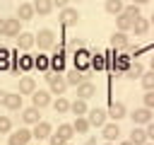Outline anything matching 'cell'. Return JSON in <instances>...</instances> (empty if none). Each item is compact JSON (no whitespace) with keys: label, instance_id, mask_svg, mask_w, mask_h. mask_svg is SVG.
I'll return each instance as SVG.
<instances>
[{"label":"cell","instance_id":"cell-1","mask_svg":"<svg viewBox=\"0 0 154 145\" xmlns=\"http://www.w3.org/2000/svg\"><path fill=\"white\" fill-rule=\"evenodd\" d=\"M36 44H38V48H53V44H55V34L51 31V29H41L38 34H36Z\"/></svg>","mask_w":154,"mask_h":145},{"label":"cell","instance_id":"cell-43","mask_svg":"<svg viewBox=\"0 0 154 145\" xmlns=\"http://www.w3.org/2000/svg\"><path fill=\"white\" fill-rule=\"evenodd\" d=\"M67 2L70 0H53V7H60L63 10V7H67Z\"/></svg>","mask_w":154,"mask_h":145},{"label":"cell","instance_id":"cell-38","mask_svg":"<svg viewBox=\"0 0 154 145\" xmlns=\"http://www.w3.org/2000/svg\"><path fill=\"white\" fill-rule=\"evenodd\" d=\"M123 12H125V14H130L132 19H137V17H140V5H135V2H132V5H128Z\"/></svg>","mask_w":154,"mask_h":145},{"label":"cell","instance_id":"cell-37","mask_svg":"<svg viewBox=\"0 0 154 145\" xmlns=\"http://www.w3.org/2000/svg\"><path fill=\"white\" fill-rule=\"evenodd\" d=\"M10 53H7V48H0V70H7L10 68Z\"/></svg>","mask_w":154,"mask_h":145},{"label":"cell","instance_id":"cell-18","mask_svg":"<svg viewBox=\"0 0 154 145\" xmlns=\"http://www.w3.org/2000/svg\"><path fill=\"white\" fill-rule=\"evenodd\" d=\"M36 92V80L34 77H22L19 80V94H34Z\"/></svg>","mask_w":154,"mask_h":145},{"label":"cell","instance_id":"cell-22","mask_svg":"<svg viewBox=\"0 0 154 145\" xmlns=\"http://www.w3.org/2000/svg\"><path fill=\"white\" fill-rule=\"evenodd\" d=\"M31 68H34V56H31V53H24V56H19V60H17V70L26 72V70H31Z\"/></svg>","mask_w":154,"mask_h":145},{"label":"cell","instance_id":"cell-35","mask_svg":"<svg viewBox=\"0 0 154 145\" xmlns=\"http://www.w3.org/2000/svg\"><path fill=\"white\" fill-rule=\"evenodd\" d=\"M91 68H96V70H103V68H106V56H101V53L91 56Z\"/></svg>","mask_w":154,"mask_h":145},{"label":"cell","instance_id":"cell-11","mask_svg":"<svg viewBox=\"0 0 154 145\" xmlns=\"http://www.w3.org/2000/svg\"><path fill=\"white\" fill-rule=\"evenodd\" d=\"M89 65H91V56L84 48H77V53H75V68L77 70H87Z\"/></svg>","mask_w":154,"mask_h":145},{"label":"cell","instance_id":"cell-24","mask_svg":"<svg viewBox=\"0 0 154 145\" xmlns=\"http://www.w3.org/2000/svg\"><path fill=\"white\" fill-rule=\"evenodd\" d=\"M130 143H132V145H144V143H147V130H144V128H132Z\"/></svg>","mask_w":154,"mask_h":145},{"label":"cell","instance_id":"cell-4","mask_svg":"<svg viewBox=\"0 0 154 145\" xmlns=\"http://www.w3.org/2000/svg\"><path fill=\"white\" fill-rule=\"evenodd\" d=\"M31 138H34V135H31V130H26V128H19V130H14V133L7 138V143H10V145H26Z\"/></svg>","mask_w":154,"mask_h":145},{"label":"cell","instance_id":"cell-9","mask_svg":"<svg viewBox=\"0 0 154 145\" xmlns=\"http://www.w3.org/2000/svg\"><path fill=\"white\" fill-rule=\"evenodd\" d=\"M31 104H34L36 109L48 106V104H51V92H48V89H38V92H34V94H31Z\"/></svg>","mask_w":154,"mask_h":145},{"label":"cell","instance_id":"cell-17","mask_svg":"<svg viewBox=\"0 0 154 145\" xmlns=\"http://www.w3.org/2000/svg\"><path fill=\"white\" fill-rule=\"evenodd\" d=\"M149 27H152V22H149V19H142V17H137V19L132 22V31H135L137 36H144V34L149 31Z\"/></svg>","mask_w":154,"mask_h":145},{"label":"cell","instance_id":"cell-31","mask_svg":"<svg viewBox=\"0 0 154 145\" xmlns=\"http://www.w3.org/2000/svg\"><path fill=\"white\" fill-rule=\"evenodd\" d=\"M34 68H38V70H48V68H51V58L43 56V53L34 56Z\"/></svg>","mask_w":154,"mask_h":145},{"label":"cell","instance_id":"cell-10","mask_svg":"<svg viewBox=\"0 0 154 145\" xmlns=\"http://www.w3.org/2000/svg\"><path fill=\"white\" fill-rule=\"evenodd\" d=\"M38 111H41V109H36V106L31 104L29 109H24V111H22V121H24L26 126H36V123L41 121V114H38Z\"/></svg>","mask_w":154,"mask_h":145},{"label":"cell","instance_id":"cell-49","mask_svg":"<svg viewBox=\"0 0 154 145\" xmlns=\"http://www.w3.org/2000/svg\"><path fill=\"white\" fill-rule=\"evenodd\" d=\"M120 145H132V143H130V140H128V143H120Z\"/></svg>","mask_w":154,"mask_h":145},{"label":"cell","instance_id":"cell-26","mask_svg":"<svg viewBox=\"0 0 154 145\" xmlns=\"http://www.w3.org/2000/svg\"><path fill=\"white\" fill-rule=\"evenodd\" d=\"M142 72H144V68H142V63H130V68L125 70V77L128 80H135V77H142Z\"/></svg>","mask_w":154,"mask_h":145},{"label":"cell","instance_id":"cell-27","mask_svg":"<svg viewBox=\"0 0 154 145\" xmlns=\"http://www.w3.org/2000/svg\"><path fill=\"white\" fill-rule=\"evenodd\" d=\"M118 135H120L118 123H103V138H106V140H116Z\"/></svg>","mask_w":154,"mask_h":145},{"label":"cell","instance_id":"cell-25","mask_svg":"<svg viewBox=\"0 0 154 145\" xmlns=\"http://www.w3.org/2000/svg\"><path fill=\"white\" fill-rule=\"evenodd\" d=\"M103 10L111 12V14H120L125 10V5H123V0H106L103 2Z\"/></svg>","mask_w":154,"mask_h":145},{"label":"cell","instance_id":"cell-7","mask_svg":"<svg viewBox=\"0 0 154 145\" xmlns=\"http://www.w3.org/2000/svg\"><path fill=\"white\" fill-rule=\"evenodd\" d=\"M152 116H154V114H152V109H147V106H142V109H135V111L130 114V118H132L137 126H144V123H149V121H152Z\"/></svg>","mask_w":154,"mask_h":145},{"label":"cell","instance_id":"cell-39","mask_svg":"<svg viewBox=\"0 0 154 145\" xmlns=\"http://www.w3.org/2000/svg\"><path fill=\"white\" fill-rule=\"evenodd\" d=\"M142 99H144V106L147 109H154V89H147V94Z\"/></svg>","mask_w":154,"mask_h":145},{"label":"cell","instance_id":"cell-33","mask_svg":"<svg viewBox=\"0 0 154 145\" xmlns=\"http://www.w3.org/2000/svg\"><path fill=\"white\" fill-rule=\"evenodd\" d=\"M140 82H142V87H144V89H154V70H147V72H142Z\"/></svg>","mask_w":154,"mask_h":145},{"label":"cell","instance_id":"cell-52","mask_svg":"<svg viewBox=\"0 0 154 145\" xmlns=\"http://www.w3.org/2000/svg\"><path fill=\"white\" fill-rule=\"evenodd\" d=\"M26 2H29V0H26Z\"/></svg>","mask_w":154,"mask_h":145},{"label":"cell","instance_id":"cell-6","mask_svg":"<svg viewBox=\"0 0 154 145\" xmlns=\"http://www.w3.org/2000/svg\"><path fill=\"white\" fill-rule=\"evenodd\" d=\"M106 116H108V111H103V109H89V123L94 126V128H103V123H106Z\"/></svg>","mask_w":154,"mask_h":145},{"label":"cell","instance_id":"cell-34","mask_svg":"<svg viewBox=\"0 0 154 145\" xmlns=\"http://www.w3.org/2000/svg\"><path fill=\"white\" fill-rule=\"evenodd\" d=\"M63 65H65V58H63V53H58V51H55V53H53V58H51V68H53L55 72H60V70H63Z\"/></svg>","mask_w":154,"mask_h":145},{"label":"cell","instance_id":"cell-20","mask_svg":"<svg viewBox=\"0 0 154 145\" xmlns=\"http://www.w3.org/2000/svg\"><path fill=\"white\" fill-rule=\"evenodd\" d=\"M36 14H51L53 12V0H34Z\"/></svg>","mask_w":154,"mask_h":145},{"label":"cell","instance_id":"cell-19","mask_svg":"<svg viewBox=\"0 0 154 145\" xmlns=\"http://www.w3.org/2000/svg\"><path fill=\"white\" fill-rule=\"evenodd\" d=\"M108 116H111L113 121L125 118V104H123V102H113V104H111V109H108Z\"/></svg>","mask_w":154,"mask_h":145},{"label":"cell","instance_id":"cell-51","mask_svg":"<svg viewBox=\"0 0 154 145\" xmlns=\"http://www.w3.org/2000/svg\"><path fill=\"white\" fill-rule=\"evenodd\" d=\"M144 145H152V143H144Z\"/></svg>","mask_w":154,"mask_h":145},{"label":"cell","instance_id":"cell-3","mask_svg":"<svg viewBox=\"0 0 154 145\" xmlns=\"http://www.w3.org/2000/svg\"><path fill=\"white\" fill-rule=\"evenodd\" d=\"M58 19H60V24H63V27H72V24L79 19V12H77L75 7H63Z\"/></svg>","mask_w":154,"mask_h":145},{"label":"cell","instance_id":"cell-14","mask_svg":"<svg viewBox=\"0 0 154 145\" xmlns=\"http://www.w3.org/2000/svg\"><path fill=\"white\" fill-rule=\"evenodd\" d=\"M128 44H130L128 31H113V36H111V46L113 48H128Z\"/></svg>","mask_w":154,"mask_h":145},{"label":"cell","instance_id":"cell-40","mask_svg":"<svg viewBox=\"0 0 154 145\" xmlns=\"http://www.w3.org/2000/svg\"><path fill=\"white\" fill-rule=\"evenodd\" d=\"M118 68L125 72V70L130 68V56H120V58H118Z\"/></svg>","mask_w":154,"mask_h":145},{"label":"cell","instance_id":"cell-41","mask_svg":"<svg viewBox=\"0 0 154 145\" xmlns=\"http://www.w3.org/2000/svg\"><path fill=\"white\" fill-rule=\"evenodd\" d=\"M51 145H65V140H63V138L55 133V135H51Z\"/></svg>","mask_w":154,"mask_h":145},{"label":"cell","instance_id":"cell-2","mask_svg":"<svg viewBox=\"0 0 154 145\" xmlns=\"http://www.w3.org/2000/svg\"><path fill=\"white\" fill-rule=\"evenodd\" d=\"M48 80V87H51V92L53 94H63L65 92V87H67V82H65V77L60 75V72H53L51 77H46Z\"/></svg>","mask_w":154,"mask_h":145},{"label":"cell","instance_id":"cell-32","mask_svg":"<svg viewBox=\"0 0 154 145\" xmlns=\"http://www.w3.org/2000/svg\"><path fill=\"white\" fill-rule=\"evenodd\" d=\"M53 109H55V114H65V111H70V102L58 94V99L53 102Z\"/></svg>","mask_w":154,"mask_h":145},{"label":"cell","instance_id":"cell-46","mask_svg":"<svg viewBox=\"0 0 154 145\" xmlns=\"http://www.w3.org/2000/svg\"><path fill=\"white\" fill-rule=\"evenodd\" d=\"M5 31V19H0V34Z\"/></svg>","mask_w":154,"mask_h":145},{"label":"cell","instance_id":"cell-45","mask_svg":"<svg viewBox=\"0 0 154 145\" xmlns=\"http://www.w3.org/2000/svg\"><path fill=\"white\" fill-rule=\"evenodd\" d=\"M5 97H7V92H5V89H0V104H5Z\"/></svg>","mask_w":154,"mask_h":145},{"label":"cell","instance_id":"cell-29","mask_svg":"<svg viewBox=\"0 0 154 145\" xmlns=\"http://www.w3.org/2000/svg\"><path fill=\"white\" fill-rule=\"evenodd\" d=\"M65 82H67V85H72V87L82 85V82H84V75H82V70H72L70 75H65Z\"/></svg>","mask_w":154,"mask_h":145},{"label":"cell","instance_id":"cell-48","mask_svg":"<svg viewBox=\"0 0 154 145\" xmlns=\"http://www.w3.org/2000/svg\"><path fill=\"white\" fill-rule=\"evenodd\" d=\"M149 70H154V58H152V63H149Z\"/></svg>","mask_w":154,"mask_h":145},{"label":"cell","instance_id":"cell-8","mask_svg":"<svg viewBox=\"0 0 154 145\" xmlns=\"http://www.w3.org/2000/svg\"><path fill=\"white\" fill-rule=\"evenodd\" d=\"M51 130H53V126H51L48 121H38V123L34 126L31 135H34L36 140H46V138H51Z\"/></svg>","mask_w":154,"mask_h":145},{"label":"cell","instance_id":"cell-23","mask_svg":"<svg viewBox=\"0 0 154 145\" xmlns=\"http://www.w3.org/2000/svg\"><path fill=\"white\" fill-rule=\"evenodd\" d=\"M70 111H72L75 116H84V114H89V106H87L84 99H75V102L70 104Z\"/></svg>","mask_w":154,"mask_h":145},{"label":"cell","instance_id":"cell-44","mask_svg":"<svg viewBox=\"0 0 154 145\" xmlns=\"http://www.w3.org/2000/svg\"><path fill=\"white\" fill-rule=\"evenodd\" d=\"M84 145H96V138H87V140H84Z\"/></svg>","mask_w":154,"mask_h":145},{"label":"cell","instance_id":"cell-28","mask_svg":"<svg viewBox=\"0 0 154 145\" xmlns=\"http://www.w3.org/2000/svg\"><path fill=\"white\" fill-rule=\"evenodd\" d=\"M72 128H75V133H87V130L91 128V123H89V118L77 116V118H75V123H72Z\"/></svg>","mask_w":154,"mask_h":145},{"label":"cell","instance_id":"cell-13","mask_svg":"<svg viewBox=\"0 0 154 145\" xmlns=\"http://www.w3.org/2000/svg\"><path fill=\"white\" fill-rule=\"evenodd\" d=\"M94 94H96V87H94L91 82L84 80L82 85H77V99H84V102H87V99H91Z\"/></svg>","mask_w":154,"mask_h":145},{"label":"cell","instance_id":"cell-21","mask_svg":"<svg viewBox=\"0 0 154 145\" xmlns=\"http://www.w3.org/2000/svg\"><path fill=\"white\" fill-rule=\"evenodd\" d=\"M17 41H19V48H24V51H29V48H31V46L36 44V36H34V34H29V31H22Z\"/></svg>","mask_w":154,"mask_h":145},{"label":"cell","instance_id":"cell-12","mask_svg":"<svg viewBox=\"0 0 154 145\" xmlns=\"http://www.w3.org/2000/svg\"><path fill=\"white\" fill-rule=\"evenodd\" d=\"M36 14V10H34V2H19V7H17V17L22 19V22H26V19H31Z\"/></svg>","mask_w":154,"mask_h":145},{"label":"cell","instance_id":"cell-42","mask_svg":"<svg viewBox=\"0 0 154 145\" xmlns=\"http://www.w3.org/2000/svg\"><path fill=\"white\" fill-rule=\"evenodd\" d=\"M144 130H147V138H152V140H154V121H149Z\"/></svg>","mask_w":154,"mask_h":145},{"label":"cell","instance_id":"cell-50","mask_svg":"<svg viewBox=\"0 0 154 145\" xmlns=\"http://www.w3.org/2000/svg\"><path fill=\"white\" fill-rule=\"evenodd\" d=\"M152 24H154V14H152Z\"/></svg>","mask_w":154,"mask_h":145},{"label":"cell","instance_id":"cell-47","mask_svg":"<svg viewBox=\"0 0 154 145\" xmlns=\"http://www.w3.org/2000/svg\"><path fill=\"white\" fill-rule=\"evenodd\" d=\"M135 5H144V2H149V0H132Z\"/></svg>","mask_w":154,"mask_h":145},{"label":"cell","instance_id":"cell-30","mask_svg":"<svg viewBox=\"0 0 154 145\" xmlns=\"http://www.w3.org/2000/svg\"><path fill=\"white\" fill-rule=\"evenodd\" d=\"M58 135H60V138L67 143V140L75 135V128H72V123H60V126H58Z\"/></svg>","mask_w":154,"mask_h":145},{"label":"cell","instance_id":"cell-16","mask_svg":"<svg viewBox=\"0 0 154 145\" xmlns=\"http://www.w3.org/2000/svg\"><path fill=\"white\" fill-rule=\"evenodd\" d=\"M132 17L130 14H125V12H120V14H116V24H118V31H130L132 29Z\"/></svg>","mask_w":154,"mask_h":145},{"label":"cell","instance_id":"cell-15","mask_svg":"<svg viewBox=\"0 0 154 145\" xmlns=\"http://www.w3.org/2000/svg\"><path fill=\"white\" fill-rule=\"evenodd\" d=\"M5 106H7L10 111H19V109H22V94H19V92H7Z\"/></svg>","mask_w":154,"mask_h":145},{"label":"cell","instance_id":"cell-36","mask_svg":"<svg viewBox=\"0 0 154 145\" xmlns=\"http://www.w3.org/2000/svg\"><path fill=\"white\" fill-rule=\"evenodd\" d=\"M12 130V121L10 116H0V133H10Z\"/></svg>","mask_w":154,"mask_h":145},{"label":"cell","instance_id":"cell-5","mask_svg":"<svg viewBox=\"0 0 154 145\" xmlns=\"http://www.w3.org/2000/svg\"><path fill=\"white\" fill-rule=\"evenodd\" d=\"M19 29H22V19H19V17H7L2 34H5V36H19V34H22Z\"/></svg>","mask_w":154,"mask_h":145}]
</instances>
